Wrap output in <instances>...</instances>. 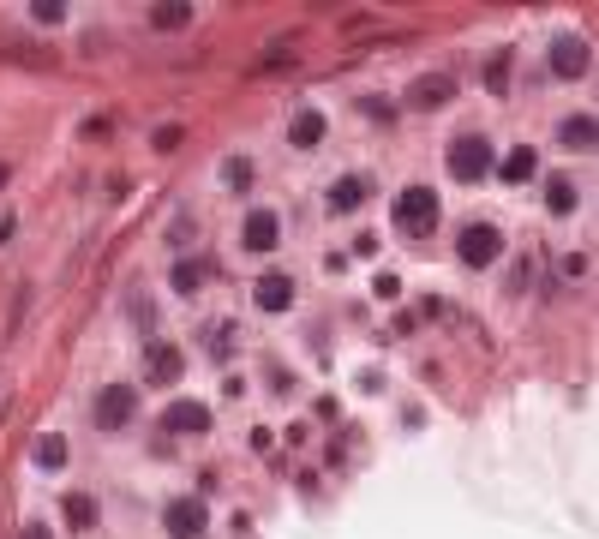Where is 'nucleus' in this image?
Wrapping results in <instances>:
<instances>
[{"label":"nucleus","instance_id":"29","mask_svg":"<svg viewBox=\"0 0 599 539\" xmlns=\"http://www.w3.org/2000/svg\"><path fill=\"white\" fill-rule=\"evenodd\" d=\"M372 288H378V300H396V294H402V282H396V276H378Z\"/></svg>","mask_w":599,"mask_h":539},{"label":"nucleus","instance_id":"1","mask_svg":"<svg viewBox=\"0 0 599 539\" xmlns=\"http://www.w3.org/2000/svg\"><path fill=\"white\" fill-rule=\"evenodd\" d=\"M390 222H396V228H402L408 240H426V234L438 228V192H432V186H408V192L396 198Z\"/></svg>","mask_w":599,"mask_h":539},{"label":"nucleus","instance_id":"18","mask_svg":"<svg viewBox=\"0 0 599 539\" xmlns=\"http://www.w3.org/2000/svg\"><path fill=\"white\" fill-rule=\"evenodd\" d=\"M534 168H540V156H534V150H528V144H522V150H510V156H504V180H510V186H522V180H534Z\"/></svg>","mask_w":599,"mask_h":539},{"label":"nucleus","instance_id":"13","mask_svg":"<svg viewBox=\"0 0 599 539\" xmlns=\"http://www.w3.org/2000/svg\"><path fill=\"white\" fill-rule=\"evenodd\" d=\"M288 144H294V150H318V144H324V114H318V108H300V114L288 120Z\"/></svg>","mask_w":599,"mask_h":539},{"label":"nucleus","instance_id":"4","mask_svg":"<svg viewBox=\"0 0 599 539\" xmlns=\"http://www.w3.org/2000/svg\"><path fill=\"white\" fill-rule=\"evenodd\" d=\"M132 414H138V390H132V384H102V396H96V426H102V432H126Z\"/></svg>","mask_w":599,"mask_h":539},{"label":"nucleus","instance_id":"31","mask_svg":"<svg viewBox=\"0 0 599 539\" xmlns=\"http://www.w3.org/2000/svg\"><path fill=\"white\" fill-rule=\"evenodd\" d=\"M6 174H12V168H6V162H0V186H6Z\"/></svg>","mask_w":599,"mask_h":539},{"label":"nucleus","instance_id":"28","mask_svg":"<svg viewBox=\"0 0 599 539\" xmlns=\"http://www.w3.org/2000/svg\"><path fill=\"white\" fill-rule=\"evenodd\" d=\"M108 132H114V120H108V114H90V120H84V138H108Z\"/></svg>","mask_w":599,"mask_h":539},{"label":"nucleus","instance_id":"17","mask_svg":"<svg viewBox=\"0 0 599 539\" xmlns=\"http://www.w3.org/2000/svg\"><path fill=\"white\" fill-rule=\"evenodd\" d=\"M546 210H552V216H570V210H576V180L552 174V180H546Z\"/></svg>","mask_w":599,"mask_h":539},{"label":"nucleus","instance_id":"20","mask_svg":"<svg viewBox=\"0 0 599 539\" xmlns=\"http://www.w3.org/2000/svg\"><path fill=\"white\" fill-rule=\"evenodd\" d=\"M30 456H36V468H66V438H60V432H42Z\"/></svg>","mask_w":599,"mask_h":539},{"label":"nucleus","instance_id":"6","mask_svg":"<svg viewBox=\"0 0 599 539\" xmlns=\"http://www.w3.org/2000/svg\"><path fill=\"white\" fill-rule=\"evenodd\" d=\"M162 528H168V539H198L204 528H210L204 498H198V492H192V498H174V504L162 510Z\"/></svg>","mask_w":599,"mask_h":539},{"label":"nucleus","instance_id":"21","mask_svg":"<svg viewBox=\"0 0 599 539\" xmlns=\"http://www.w3.org/2000/svg\"><path fill=\"white\" fill-rule=\"evenodd\" d=\"M288 60H300V36H276L270 54L258 60V72H276V66H288Z\"/></svg>","mask_w":599,"mask_h":539},{"label":"nucleus","instance_id":"5","mask_svg":"<svg viewBox=\"0 0 599 539\" xmlns=\"http://www.w3.org/2000/svg\"><path fill=\"white\" fill-rule=\"evenodd\" d=\"M240 246H246V252H276V246H282V216L264 210V204H252V210L240 216Z\"/></svg>","mask_w":599,"mask_h":539},{"label":"nucleus","instance_id":"19","mask_svg":"<svg viewBox=\"0 0 599 539\" xmlns=\"http://www.w3.org/2000/svg\"><path fill=\"white\" fill-rule=\"evenodd\" d=\"M204 282H210V264H204V258H198V264H192V258L174 264V288H180V294H198Z\"/></svg>","mask_w":599,"mask_h":539},{"label":"nucleus","instance_id":"24","mask_svg":"<svg viewBox=\"0 0 599 539\" xmlns=\"http://www.w3.org/2000/svg\"><path fill=\"white\" fill-rule=\"evenodd\" d=\"M222 180H228L234 192H246V186H252V162H246V156H228V162H222Z\"/></svg>","mask_w":599,"mask_h":539},{"label":"nucleus","instance_id":"25","mask_svg":"<svg viewBox=\"0 0 599 539\" xmlns=\"http://www.w3.org/2000/svg\"><path fill=\"white\" fill-rule=\"evenodd\" d=\"M150 144H156L162 156H174V150L186 144V126H174V120H168V126H156V138H150Z\"/></svg>","mask_w":599,"mask_h":539},{"label":"nucleus","instance_id":"2","mask_svg":"<svg viewBox=\"0 0 599 539\" xmlns=\"http://www.w3.org/2000/svg\"><path fill=\"white\" fill-rule=\"evenodd\" d=\"M456 258H462L468 270H486V264L504 258V234H498L492 222H468V228L456 234Z\"/></svg>","mask_w":599,"mask_h":539},{"label":"nucleus","instance_id":"14","mask_svg":"<svg viewBox=\"0 0 599 539\" xmlns=\"http://www.w3.org/2000/svg\"><path fill=\"white\" fill-rule=\"evenodd\" d=\"M366 192H372L366 174H336V180H330V210H360Z\"/></svg>","mask_w":599,"mask_h":539},{"label":"nucleus","instance_id":"16","mask_svg":"<svg viewBox=\"0 0 599 539\" xmlns=\"http://www.w3.org/2000/svg\"><path fill=\"white\" fill-rule=\"evenodd\" d=\"M192 24V6L186 0H162V6H150V30H186Z\"/></svg>","mask_w":599,"mask_h":539},{"label":"nucleus","instance_id":"30","mask_svg":"<svg viewBox=\"0 0 599 539\" xmlns=\"http://www.w3.org/2000/svg\"><path fill=\"white\" fill-rule=\"evenodd\" d=\"M18 539H54V534H48L42 522H24V534H18Z\"/></svg>","mask_w":599,"mask_h":539},{"label":"nucleus","instance_id":"11","mask_svg":"<svg viewBox=\"0 0 599 539\" xmlns=\"http://www.w3.org/2000/svg\"><path fill=\"white\" fill-rule=\"evenodd\" d=\"M252 300H258V312H288L294 306V276H258L252 282Z\"/></svg>","mask_w":599,"mask_h":539},{"label":"nucleus","instance_id":"27","mask_svg":"<svg viewBox=\"0 0 599 539\" xmlns=\"http://www.w3.org/2000/svg\"><path fill=\"white\" fill-rule=\"evenodd\" d=\"M228 348H234V330H228V324H216V330H210V354H216V360H228Z\"/></svg>","mask_w":599,"mask_h":539},{"label":"nucleus","instance_id":"26","mask_svg":"<svg viewBox=\"0 0 599 539\" xmlns=\"http://www.w3.org/2000/svg\"><path fill=\"white\" fill-rule=\"evenodd\" d=\"M30 18H36V24H60V18H66V6H60V0H36V6H30Z\"/></svg>","mask_w":599,"mask_h":539},{"label":"nucleus","instance_id":"12","mask_svg":"<svg viewBox=\"0 0 599 539\" xmlns=\"http://www.w3.org/2000/svg\"><path fill=\"white\" fill-rule=\"evenodd\" d=\"M558 144H564V150H599V120L594 114H570V120L558 126Z\"/></svg>","mask_w":599,"mask_h":539},{"label":"nucleus","instance_id":"23","mask_svg":"<svg viewBox=\"0 0 599 539\" xmlns=\"http://www.w3.org/2000/svg\"><path fill=\"white\" fill-rule=\"evenodd\" d=\"M0 60H18V66H48V54H36L30 42H18V36H0Z\"/></svg>","mask_w":599,"mask_h":539},{"label":"nucleus","instance_id":"10","mask_svg":"<svg viewBox=\"0 0 599 539\" xmlns=\"http://www.w3.org/2000/svg\"><path fill=\"white\" fill-rule=\"evenodd\" d=\"M180 348L174 342H150V354H144V372H150V384L156 390H168V384H180Z\"/></svg>","mask_w":599,"mask_h":539},{"label":"nucleus","instance_id":"9","mask_svg":"<svg viewBox=\"0 0 599 539\" xmlns=\"http://www.w3.org/2000/svg\"><path fill=\"white\" fill-rule=\"evenodd\" d=\"M162 432H174V438H204V432H210V408H204V402H168V408H162Z\"/></svg>","mask_w":599,"mask_h":539},{"label":"nucleus","instance_id":"7","mask_svg":"<svg viewBox=\"0 0 599 539\" xmlns=\"http://www.w3.org/2000/svg\"><path fill=\"white\" fill-rule=\"evenodd\" d=\"M588 60H594V48H588L582 36H558V42L546 48V66H552V78H582V72H588Z\"/></svg>","mask_w":599,"mask_h":539},{"label":"nucleus","instance_id":"3","mask_svg":"<svg viewBox=\"0 0 599 539\" xmlns=\"http://www.w3.org/2000/svg\"><path fill=\"white\" fill-rule=\"evenodd\" d=\"M444 162H450V174H456V180H468V186H474V180H486V174H492V144H486L480 132H462V138L450 144V156H444Z\"/></svg>","mask_w":599,"mask_h":539},{"label":"nucleus","instance_id":"22","mask_svg":"<svg viewBox=\"0 0 599 539\" xmlns=\"http://www.w3.org/2000/svg\"><path fill=\"white\" fill-rule=\"evenodd\" d=\"M510 66H516V60H510V48H498V54L486 60V90H492V96H504V90H510Z\"/></svg>","mask_w":599,"mask_h":539},{"label":"nucleus","instance_id":"8","mask_svg":"<svg viewBox=\"0 0 599 539\" xmlns=\"http://www.w3.org/2000/svg\"><path fill=\"white\" fill-rule=\"evenodd\" d=\"M450 96H456V78H450V72H420V78L408 84V108H420V114L444 108Z\"/></svg>","mask_w":599,"mask_h":539},{"label":"nucleus","instance_id":"15","mask_svg":"<svg viewBox=\"0 0 599 539\" xmlns=\"http://www.w3.org/2000/svg\"><path fill=\"white\" fill-rule=\"evenodd\" d=\"M60 516H66V528H72V534H90V528H96V498L66 492V498H60Z\"/></svg>","mask_w":599,"mask_h":539}]
</instances>
